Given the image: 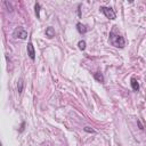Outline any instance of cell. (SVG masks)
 <instances>
[{
    "label": "cell",
    "instance_id": "obj_1",
    "mask_svg": "<svg viewBox=\"0 0 146 146\" xmlns=\"http://www.w3.org/2000/svg\"><path fill=\"white\" fill-rule=\"evenodd\" d=\"M110 42L117 48H123L125 46V40L123 36H121L120 34H116L114 31H112L110 33Z\"/></svg>",
    "mask_w": 146,
    "mask_h": 146
},
{
    "label": "cell",
    "instance_id": "obj_2",
    "mask_svg": "<svg viewBox=\"0 0 146 146\" xmlns=\"http://www.w3.org/2000/svg\"><path fill=\"white\" fill-rule=\"evenodd\" d=\"M99 10L108 18V19H115V17H116V14H115V11L111 8V7H105V6H102L100 8H99Z\"/></svg>",
    "mask_w": 146,
    "mask_h": 146
},
{
    "label": "cell",
    "instance_id": "obj_3",
    "mask_svg": "<svg viewBox=\"0 0 146 146\" xmlns=\"http://www.w3.org/2000/svg\"><path fill=\"white\" fill-rule=\"evenodd\" d=\"M14 36H15V38H19V39H22V40H25V39L27 38V32H26L23 27H17V29H15V31H14Z\"/></svg>",
    "mask_w": 146,
    "mask_h": 146
},
{
    "label": "cell",
    "instance_id": "obj_4",
    "mask_svg": "<svg viewBox=\"0 0 146 146\" xmlns=\"http://www.w3.org/2000/svg\"><path fill=\"white\" fill-rule=\"evenodd\" d=\"M27 55L30 56L31 59L35 58V49H34V46H33V43L31 41L27 43Z\"/></svg>",
    "mask_w": 146,
    "mask_h": 146
},
{
    "label": "cell",
    "instance_id": "obj_5",
    "mask_svg": "<svg viewBox=\"0 0 146 146\" xmlns=\"http://www.w3.org/2000/svg\"><path fill=\"white\" fill-rule=\"evenodd\" d=\"M76 30L79 31V33L83 34V33H86L88 31V26L84 25V24H82V23H78L76 24Z\"/></svg>",
    "mask_w": 146,
    "mask_h": 146
},
{
    "label": "cell",
    "instance_id": "obj_6",
    "mask_svg": "<svg viewBox=\"0 0 146 146\" xmlns=\"http://www.w3.org/2000/svg\"><path fill=\"white\" fill-rule=\"evenodd\" d=\"M130 84H131L132 90H135V91H138V90H139V83H138L137 79L131 78V80H130Z\"/></svg>",
    "mask_w": 146,
    "mask_h": 146
},
{
    "label": "cell",
    "instance_id": "obj_7",
    "mask_svg": "<svg viewBox=\"0 0 146 146\" xmlns=\"http://www.w3.org/2000/svg\"><path fill=\"white\" fill-rule=\"evenodd\" d=\"M46 35H47L48 38H52V36H55V30H54L51 26L47 27V29H46Z\"/></svg>",
    "mask_w": 146,
    "mask_h": 146
},
{
    "label": "cell",
    "instance_id": "obj_8",
    "mask_svg": "<svg viewBox=\"0 0 146 146\" xmlns=\"http://www.w3.org/2000/svg\"><path fill=\"white\" fill-rule=\"evenodd\" d=\"M94 78H95L98 82H104V81H105V79H104V76H103V74H102L100 72L95 73V74H94Z\"/></svg>",
    "mask_w": 146,
    "mask_h": 146
},
{
    "label": "cell",
    "instance_id": "obj_9",
    "mask_svg": "<svg viewBox=\"0 0 146 146\" xmlns=\"http://www.w3.org/2000/svg\"><path fill=\"white\" fill-rule=\"evenodd\" d=\"M23 89H24V82H23L22 79H19V80H18V83H17V90H18V92L21 94V92L23 91Z\"/></svg>",
    "mask_w": 146,
    "mask_h": 146
},
{
    "label": "cell",
    "instance_id": "obj_10",
    "mask_svg": "<svg viewBox=\"0 0 146 146\" xmlns=\"http://www.w3.org/2000/svg\"><path fill=\"white\" fill-rule=\"evenodd\" d=\"M86 46H87V43H86L84 40H80V41L78 42V47H79L80 50H84V49H86Z\"/></svg>",
    "mask_w": 146,
    "mask_h": 146
},
{
    "label": "cell",
    "instance_id": "obj_11",
    "mask_svg": "<svg viewBox=\"0 0 146 146\" xmlns=\"http://www.w3.org/2000/svg\"><path fill=\"white\" fill-rule=\"evenodd\" d=\"M34 9H35V15H36V17L38 18H40V3H35V6H34Z\"/></svg>",
    "mask_w": 146,
    "mask_h": 146
},
{
    "label": "cell",
    "instance_id": "obj_12",
    "mask_svg": "<svg viewBox=\"0 0 146 146\" xmlns=\"http://www.w3.org/2000/svg\"><path fill=\"white\" fill-rule=\"evenodd\" d=\"M84 131H87V132H95V130L94 129H90L89 127H86L84 128Z\"/></svg>",
    "mask_w": 146,
    "mask_h": 146
}]
</instances>
